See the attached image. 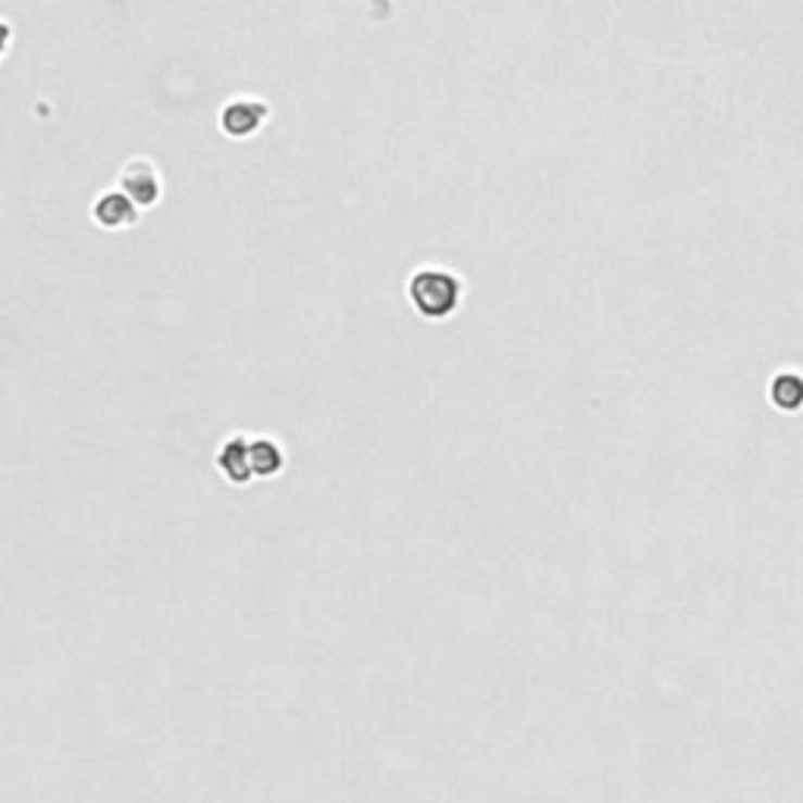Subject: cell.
Wrapping results in <instances>:
<instances>
[{"label":"cell","mask_w":803,"mask_h":803,"mask_svg":"<svg viewBox=\"0 0 803 803\" xmlns=\"http://www.w3.org/2000/svg\"><path fill=\"white\" fill-rule=\"evenodd\" d=\"M10 38H13V28H10V23L0 20V57L7 51V41H10Z\"/></svg>","instance_id":"8"},{"label":"cell","mask_w":803,"mask_h":803,"mask_svg":"<svg viewBox=\"0 0 803 803\" xmlns=\"http://www.w3.org/2000/svg\"><path fill=\"white\" fill-rule=\"evenodd\" d=\"M249 462H251V474L254 477H274V474L283 472V465H286V455H283V449H279L274 440H249Z\"/></svg>","instance_id":"6"},{"label":"cell","mask_w":803,"mask_h":803,"mask_svg":"<svg viewBox=\"0 0 803 803\" xmlns=\"http://www.w3.org/2000/svg\"><path fill=\"white\" fill-rule=\"evenodd\" d=\"M267 120V104L261 98H233L223 111V129L229 136H251Z\"/></svg>","instance_id":"3"},{"label":"cell","mask_w":803,"mask_h":803,"mask_svg":"<svg viewBox=\"0 0 803 803\" xmlns=\"http://www.w3.org/2000/svg\"><path fill=\"white\" fill-rule=\"evenodd\" d=\"M139 217V204L123 192H104L98 201H95V221L108 229H123L129 223H136Z\"/></svg>","instance_id":"4"},{"label":"cell","mask_w":803,"mask_h":803,"mask_svg":"<svg viewBox=\"0 0 803 803\" xmlns=\"http://www.w3.org/2000/svg\"><path fill=\"white\" fill-rule=\"evenodd\" d=\"M409 299L424 317L443 321L462 302V279L440 267H424L409 279Z\"/></svg>","instance_id":"1"},{"label":"cell","mask_w":803,"mask_h":803,"mask_svg":"<svg viewBox=\"0 0 803 803\" xmlns=\"http://www.w3.org/2000/svg\"><path fill=\"white\" fill-rule=\"evenodd\" d=\"M773 402L785 412H798L803 405V377L801 374H778L773 380Z\"/></svg>","instance_id":"7"},{"label":"cell","mask_w":803,"mask_h":803,"mask_svg":"<svg viewBox=\"0 0 803 803\" xmlns=\"http://www.w3.org/2000/svg\"><path fill=\"white\" fill-rule=\"evenodd\" d=\"M217 468H221L223 477H226L229 484H249V480H254L249 462V440H246V437L226 440L221 449V455H217Z\"/></svg>","instance_id":"5"},{"label":"cell","mask_w":803,"mask_h":803,"mask_svg":"<svg viewBox=\"0 0 803 803\" xmlns=\"http://www.w3.org/2000/svg\"><path fill=\"white\" fill-rule=\"evenodd\" d=\"M120 186H123V192L129 195L136 204H154L158 195H161V176H158V170L148 164V161L136 158V161H129V164L123 166Z\"/></svg>","instance_id":"2"}]
</instances>
